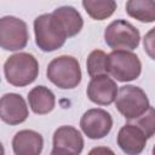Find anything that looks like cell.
Instances as JSON below:
<instances>
[{
    "mask_svg": "<svg viewBox=\"0 0 155 155\" xmlns=\"http://www.w3.org/2000/svg\"><path fill=\"white\" fill-rule=\"evenodd\" d=\"M4 74L10 85L24 87L36 80L39 75V63L31 53L18 52L5 61Z\"/></svg>",
    "mask_w": 155,
    "mask_h": 155,
    "instance_id": "obj_1",
    "label": "cell"
},
{
    "mask_svg": "<svg viewBox=\"0 0 155 155\" xmlns=\"http://www.w3.org/2000/svg\"><path fill=\"white\" fill-rule=\"evenodd\" d=\"M34 34L38 47L44 52L61 48L68 38L61 22L53 13H44L34 19Z\"/></svg>",
    "mask_w": 155,
    "mask_h": 155,
    "instance_id": "obj_2",
    "label": "cell"
},
{
    "mask_svg": "<svg viewBox=\"0 0 155 155\" xmlns=\"http://www.w3.org/2000/svg\"><path fill=\"white\" fill-rule=\"evenodd\" d=\"M47 79L62 90H71L80 85L82 73L79 61L68 54L53 58L46 69Z\"/></svg>",
    "mask_w": 155,
    "mask_h": 155,
    "instance_id": "obj_3",
    "label": "cell"
},
{
    "mask_svg": "<svg viewBox=\"0 0 155 155\" xmlns=\"http://www.w3.org/2000/svg\"><path fill=\"white\" fill-rule=\"evenodd\" d=\"M142 62L139 57L128 50H113L108 54V74L116 81L128 82L139 78Z\"/></svg>",
    "mask_w": 155,
    "mask_h": 155,
    "instance_id": "obj_4",
    "label": "cell"
},
{
    "mask_svg": "<svg viewBox=\"0 0 155 155\" xmlns=\"http://www.w3.org/2000/svg\"><path fill=\"white\" fill-rule=\"evenodd\" d=\"M115 107L119 113L128 121L140 116L150 107L147 93L138 86L124 85L119 88Z\"/></svg>",
    "mask_w": 155,
    "mask_h": 155,
    "instance_id": "obj_5",
    "label": "cell"
},
{
    "mask_svg": "<svg viewBox=\"0 0 155 155\" xmlns=\"http://www.w3.org/2000/svg\"><path fill=\"white\" fill-rule=\"evenodd\" d=\"M104 41L111 50L132 51L139 46V30L126 19L113 21L104 30Z\"/></svg>",
    "mask_w": 155,
    "mask_h": 155,
    "instance_id": "obj_6",
    "label": "cell"
},
{
    "mask_svg": "<svg viewBox=\"0 0 155 155\" xmlns=\"http://www.w3.org/2000/svg\"><path fill=\"white\" fill-rule=\"evenodd\" d=\"M27 23L15 16H4L0 19V45L5 51H19L28 44Z\"/></svg>",
    "mask_w": 155,
    "mask_h": 155,
    "instance_id": "obj_7",
    "label": "cell"
},
{
    "mask_svg": "<svg viewBox=\"0 0 155 155\" xmlns=\"http://www.w3.org/2000/svg\"><path fill=\"white\" fill-rule=\"evenodd\" d=\"M80 127L90 139H102L113 128V117L109 111L101 108L86 110L80 119Z\"/></svg>",
    "mask_w": 155,
    "mask_h": 155,
    "instance_id": "obj_8",
    "label": "cell"
},
{
    "mask_svg": "<svg viewBox=\"0 0 155 155\" xmlns=\"http://www.w3.org/2000/svg\"><path fill=\"white\" fill-rule=\"evenodd\" d=\"M84 144L81 132L73 126L64 125L53 133L51 155H79L84 149Z\"/></svg>",
    "mask_w": 155,
    "mask_h": 155,
    "instance_id": "obj_9",
    "label": "cell"
},
{
    "mask_svg": "<svg viewBox=\"0 0 155 155\" xmlns=\"http://www.w3.org/2000/svg\"><path fill=\"white\" fill-rule=\"evenodd\" d=\"M117 92L119 86L108 74L91 78L86 90L88 99L97 105H110L115 102Z\"/></svg>",
    "mask_w": 155,
    "mask_h": 155,
    "instance_id": "obj_10",
    "label": "cell"
},
{
    "mask_svg": "<svg viewBox=\"0 0 155 155\" xmlns=\"http://www.w3.org/2000/svg\"><path fill=\"white\" fill-rule=\"evenodd\" d=\"M29 116L27 102L18 93H5L0 99V117L11 126L24 122Z\"/></svg>",
    "mask_w": 155,
    "mask_h": 155,
    "instance_id": "obj_11",
    "label": "cell"
},
{
    "mask_svg": "<svg viewBox=\"0 0 155 155\" xmlns=\"http://www.w3.org/2000/svg\"><path fill=\"white\" fill-rule=\"evenodd\" d=\"M145 133L134 124H125L117 133V145L119 148L128 155L140 154L147 145Z\"/></svg>",
    "mask_w": 155,
    "mask_h": 155,
    "instance_id": "obj_12",
    "label": "cell"
},
{
    "mask_svg": "<svg viewBox=\"0 0 155 155\" xmlns=\"http://www.w3.org/2000/svg\"><path fill=\"white\" fill-rule=\"evenodd\" d=\"M42 149L44 138L34 130H21L12 138V150L16 155H39Z\"/></svg>",
    "mask_w": 155,
    "mask_h": 155,
    "instance_id": "obj_13",
    "label": "cell"
},
{
    "mask_svg": "<svg viewBox=\"0 0 155 155\" xmlns=\"http://www.w3.org/2000/svg\"><path fill=\"white\" fill-rule=\"evenodd\" d=\"M28 103L33 113L45 115L54 109L56 96L48 87L44 85L35 86L28 92Z\"/></svg>",
    "mask_w": 155,
    "mask_h": 155,
    "instance_id": "obj_14",
    "label": "cell"
},
{
    "mask_svg": "<svg viewBox=\"0 0 155 155\" xmlns=\"http://www.w3.org/2000/svg\"><path fill=\"white\" fill-rule=\"evenodd\" d=\"M52 13L61 22L68 38L75 36L81 31V29L84 27V19H82V16L80 15V12L75 7L61 6V7H57Z\"/></svg>",
    "mask_w": 155,
    "mask_h": 155,
    "instance_id": "obj_15",
    "label": "cell"
},
{
    "mask_svg": "<svg viewBox=\"0 0 155 155\" xmlns=\"http://www.w3.org/2000/svg\"><path fill=\"white\" fill-rule=\"evenodd\" d=\"M126 12L130 17L142 22H155V0H127Z\"/></svg>",
    "mask_w": 155,
    "mask_h": 155,
    "instance_id": "obj_16",
    "label": "cell"
},
{
    "mask_svg": "<svg viewBox=\"0 0 155 155\" xmlns=\"http://www.w3.org/2000/svg\"><path fill=\"white\" fill-rule=\"evenodd\" d=\"M87 15L94 21H104L113 16L117 5L115 0H82Z\"/></svg>",
    "mask_w": 155,
    "mask_h": 155,
    "instance_id": "obj_17",
    "label": "cell"
},
{
    "mask_svg": "<svg viewBox=\"0 0 155 155\" xmlns=\"http://www.w3.org/2000/svg\"><path fill=\"white\" fill-rule=\"evenodd\" d=\"M86 69L90 78L108 74V54L102 50H93L87 57Z\"/></svg>",
    "mask_w": 155,
    "mask_h": 155,
    "instance_id": "obj_18",
    "label": "cell"
},
{
    "mask_svg": "<svg viewBox=\"0 0 155 155\" xmlns=\"http://www.w3.org/2000/svg\"><path fill=\"white\" fill-rule=\"evenodd\" d=\"M134 125H137L147 136V138H151L155 134V108L149 107L145 113L133 120Z\"/></svg>",
    "mask_w": 155,
    "mask_h": 155,
    "instance_id": "obj_19",
    "label": "cell"
},
{
    "mask_svg": "<svg viewBox=\"0 0 155 155\" xmlns=\"http://www.w3.org/2000/svg\"><path fill=\"white\" fill-rule=\"evenodd\" d=\"M143 47L145 53L155 61V27L151 28L143 38Z\"/></svg>",
    "mask_w": 155,
    "mask_h": 155,
    "instance_id": "obj_20",
    "label": "cell"
},
{
    "mask_svg": "<svg viewBox=\"0 0 155 155\" xmlns=\"http://www.w3.org/2000/svg\"><path fill=\"white\" fill-rule=\"evenodd\" d=\"M99 151H110V153H113V150H110V149H108V148H104V149H102V148H96V149H92V150H91V154H93V153H99Z\"/></svg>",
    "mask_w": 155,
    "mask_h": 155,
    "instance_id": "obj_21",
    "label": "cell"
},
{
    "mask_svg": "<svg viewBox=\"0 0 155 155\" xmlns=\"http://www.w3.org/2000/svg\"><path fill=\"white\" fill-rule=\"evenodd\" d=\"M153 154H155V145H154V148H153Z\"/></svg>",
    "mask_w": 155,
    "mask_h": 155,
    "instance_id": "obj_22",
    "label": "cell"
}]
</instances>
